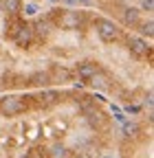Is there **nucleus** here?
I'll return each instance as SVG.
<instances>
[{"label": "nucleus", "mask_w": 154, "mask_h": 158, "mask_svg": "<svg viewBox=\"0 0 154 158\" xmlns=\"http://www.w3.org/2000/svg\"><path fill=\"white\" fill-rule=\"evenodd\" d=\"M53 20L55 29H64V31H77L84 27V13L77 11V9H60V11H53L49 15Z\"/></svg>", "instance_id": "obj_1"}, {"label": "nucleus", "mask_w": 154, "mask_h": 158, "mask_svg": "<svg viewBox=\"0 0 154 158\" xmlns=\"http://www.w3.org/2000/svg\"><path fill=\"white\" fill-rule=\"evenodd\" d=\"M95 33L99 35V40L104 44H114V42H119L121 35H123L119 24L108 20V18H95Z\"/></svg>", "instance_id": "obj_2"}, {"label": "nucleus", "mask_w": 154, "mask_h": 158, "mask_svg": "<svg viewBox=\"0 0 154 158\" xmlns=\"http://www.w3.org/2000/svg\"><path fill=\"white\" fill-rule=\"evenodd\" d=\"M27 110V101L18 94H2L0 97V114L11 118V116H18Z\"/></svg>", "instance_id": "obj_3"}, {"label": "nucleus", "mask_w": 154, "mask_h": 158, "mask_svg": "<svg viewBox=\"0 0 154 158\" xmlns=\"http://www.w3.org/2000/svg\"><path fill=\"white\" fill-rule=\"evenodd\" d=\"M82 110H84L86 121L90 123L92 130H104V127L108 125V116H106L97 106H95L92 101H84V103H82Z\"/></svg>", "instance_id": "obj_4"}, {"label": "nucleus", "mask_w": 154, "mask_h": 158, "mask_svg": "<svg viewBox=\"0 0 154 158\" xmlns=\"http://www.w3.org/2000/svg\"><path fill=\"white\" fill-rule=\"evenodd\" d=\"M126 46L128 51L137 57V59H145V57H152V46L148 44L145 37H139V35H128L126 37Z\"/></svg>", "instance_id": "obj_5"}, {"label": "nucleus", "mask_w": 154, "mask_h": 158, "mask_svg": "<svg viewBox=\"0 0 154 158\" xmlns=\"http://www.w3.org/2000/svg\"><path fill=\"white\" fill-rule=\"evenodd\" d=\"M11 40L15 42V46H20V48H29V46L33 44V40H35V37H33V29H31V24L27 22V20L20 24V29L15 31V35H13Z\"/></svg>", "instance_id": "obj_6"}, {"label": "nucleus", "mask_w": 154, "mask_h": 158, "mask_svg": "<svg viewBox=\"0 0 154 158\" xmlns=\"http://www.w3.org/2000/svg\"><path fill=\"white\" fill-rule=\"evenodd\" d=\"M31 29H33V37H37V40H46V37L53 33L55 24H53V20L46 15V18H40L35 24H31Z\"/></svg>", "instance_id": "obj_7"}, {"label": "nucleus", "mask_w": 154, "mask_h": 158, "mask_svg": "<svg viewBox=\"0 0 154 158\" xmlns=\"http://www.w3.org/2000/svg\"><path fill=\"white\" fill-rule=\"evenodd\" d=\"M121 22H123V27H128V29L139 27V24H141V9H137V7H126L123 13H121Z\"/></svg>", "instance_id": "obj_8"}, {"label": "nucleus", "mask_w": 154, "mask_h": 158, "mask_svg": "<svg viewBox=\"0 0 154 158\" xmlns=\"http://www.w3.org/2000/svg\"><path fill=\"white\" fill-rule=\"evenodd\" d=\"M101 68L95 64V62H82V64H77V77L82 79V81H90V79L97 75Z\"/></svg>", "instance_id": "obj_9"}, {"label": "nucleus", "mask_w": 154, "mask_h": 158, "mask_svg": "<svg viewBox=\"0 0 154 158\" xmlns=\"http://www.w3.org/2000/svg\"><path fill=\"white\" fill-rule=\"evenodd\" d=\"M0 7H2L7 18H20L22 13V0H0Z\"/></svg>", "instance_id": "obj_10"}, {"label": "nucleus", "mask_w": 154, "mask_h": 158, "mask_svg": "<svg viewBox=\"0 0 154 158\" xmlns=\"http://www.w3.org/2000/svg\"><path fill=\"white\" fill-rule=\"evenodd\" d=\"M49 79L53 84H64V81H68L71 79V73L64 68V66H53L51 70H49Z\"/></svg>", "instance_id": "obj_11"}, {"label": "nucleus", "mask_w": 154, "mask_h": 158, "mask_svg": "<svg viewBox=\"0 0 154 158\" xmlns=\"http://www.w3.org/2000/svg\"><path fill=\"white\" fill-rule=\"evenodd\" d=\"M92 88H97V90H108L110 88V84H108V77L104 75V70H99L97 75H95L92 79H90V81H88Z\"/></svg>", "instance_id": "obj_12"}, {"label": "nucleus", "mask_w": 154, "mask_h": 158, "mask_svg": "<svg viewBox=\"0 0 154 158\" xmlns=\"http://www.w3.org/2000/svg\"><path fill=\"white\" fill-rule=\"evenodd\" d=\"M22 22H24V20H20V18H7V22H5V33H7L9 37H13Z\"/></svg>", "instance_id": "obj_13"}, {"label": "nucleus", "mask_w": 154, "mask_h": 158, "mask_svg": "<svg viewBox=\"0 0 154 158\" xmlns=\"http://www.w3.org/2000/svg\"><path fill=\"white\" fill-rule=\"evenodd\" d=\"M31 84L33 86H46V84H51L49 73H35V75H31Z\"/></svg>", "instance_id": "obj_14"}, {"label": "nucleus", "mask_w": 154, "mask_h": 158, "mask_svg": "<svg viewBox=\"0 0 154 158\" xmlns=\"http://www.w3.org/2000/svg\"><path fill=\"white\" fill-rule=\"evenodd\" d=\"M139 29H141V33H143V35L152 37V35H154V20H152V18H148V20H141Z\"/></svg>", "instance_id": "obj_15"}, {"label": "nucleus", "mask_w": 154, "mask_h": 158, "mask_svg": "<svg viewBox=\"0 0 154 158\" xmlns=\"http://www.w3.org/2000/svg\"><path fill=\"white\" fill-rule=\"evenodd\" d=\"M37 13H40V7H37L35 2L24 5V15H37Z\"/></svg>", "instance_id": "obj_16"}, {"label": "nucleus", "mask_w": 154, "mask_h": 158, "mask_svg": "<svg viewBox=\"0 0 154 158\" xmlns=\"http://www.w3.org/2000/svg\"><path fill=\"white\" fill-rule=\"evenodd\" d=\"M143 9L152 11V9H154V2H152V0H143Z\"/></svg>", "instance_id": "obj_17"}, {"label": "nucleus", "mask_w": 154, "mask_h": 158, "mask_svg": "<svg viewBox=\"0 0 154 158\" xmlns=\"http://www.w3.org/2000/svg\"><path fill=\"white\" fill-rule=\"evenodd\" d=\"M75 2H77V5H88L90 0H75Z\"/></svg>", "instance_id": "obj_18"}, {"label": "nucleus", "mask_w": 154, "mask_h": 158, "mask_svg": "<svg viewBox=\"0 0 154 158\" xmlns=\"http://www.w3.org/2000/svg\"><path fill=\"white\" fill-rule=\"evenodd\" d=\"M51 2H60V0H51Z\"/></svg>", "instance_id": "obj_19"}]
</instances>
